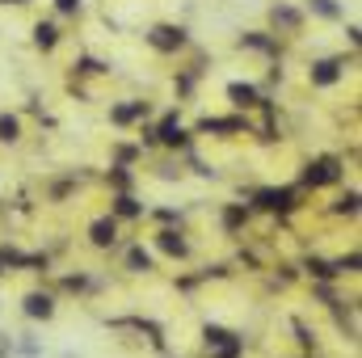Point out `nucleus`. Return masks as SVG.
Here are the masks:
<instances>
[{"instance_id": "nucleus-1", "label": "nucleus", "mask_w": 362, "mask_h": 358, "mask_svg": "<svg viewBox=\"0 0 362 358\" xmlns=\"http://www.w3.org/2000/svg\"><path fill=\"white\" fill-rule=\"evenodd\" d=\"M337 178H341V161H333V156H320V161L308 165V173H303L308 185H333Z\"/></svg>"}, {"instance_id": "nucleus-2", "label": "nucleus", "mask_w": 362, "mask_h": 358, "mask_svg": "<svg viewBox=\"0 0 362 358\" xmlns=\"http://www.w3.org/2000/svg\"><path fill=\"white\" fill-rule=\"evenodd\" d=\"M206 350H219V358H236L240 354V337H232L228 329H215V325H206Z\"/></svg>"}, {"instance_id": "nucleus-3", "label": "nucleus", "mask_w": 362, "mask_h": 358, "mask_svg": "<svg viewBox=\"0 0 362 358\" xmlns=\"http://www.w3.org/2000/svg\"><path fill=\"white\" fill-rule=\"evenodd\" d=\"M21 312H25L30 321H51V316H55V299H51L47 291H30V295L21 299Z\"/></svg>"}, {"instance_id": "nucleus-4", "label": "nucleus", "mask_w": 362, "mask_h": 358, "mask_svg": "<svg viewBox=\"0 0 362 358\" xmlns=\"http://www.w3.org/2000/svg\"><path fill=\"white\" fill-rule=\"evenodd\" d=\"M148 42H152L156 51H177V47H185V30H181V25H156V30L148 34Z\"/></svg>"}, {"instance_id": "nucleus-5", "label": "nucleus", "mask_w": 362, "mask_h": 358, "mask_svg": "<svg viewBox=\"0 0 362 358\" xmlns=\"http://www.w3.org/2000/svg\"><path fill=\"white\" fill-rule=\"evenodd\" d=\"M270 17H274V25H278V30H291V34L303 25V13H299V8H291V4H274Z\"/></svg>"}, {"instance_id": "nucleus-6", "label": "nucleus", "mask_w": 362, "mask_h": 358, "mask_svg": "<svg viewBox=\"0 0 362 358\" xmlns=\"http://www.w3.org/2000/svg\"><path fill=\"white\" fill-rule=\"evenodd\" d=\"M114 236H118V224H114V219H93L89 241L97 245V249H110V245H114Z\"/></svg>"}, {"instance_id": "nucleus-7", "label": "nucleus", "mask_w": 362, "mask_h": 358, "mask_svg": "<svg viewBox=\"0 0 362 358\" xmlns=\"http://www.w3.org/2000/svg\"><path fill=\"white\" fill-rule=\"evenodd\" d=\"M337 81H341V64H337V59L312 64V85H337Z\"/></svg>"}, {"instance_id": "nucleus-8", "label": "nucleus", "mask_w": 362, "mask_h": 358, "mask_svg": "<svg viewBox=\"0 0 362 358\" xmlns=\"http://www.w3.org/2000/svg\"><path fill=\"white\" fill-rule=\"evenodd\" d=\"M257 202H262V207H270V211H286V207L295 202V190H262V194H257Z\"/></svg>"}, {"instance_id": "nucleus-9", "label": "nucleus", "mask_w": 362, "mask_h": 358, "mask_svg": "<svg viewBox=\"0 0 362 358\" xmlns=\"http://www.w3.org/2000/svg\"><path fill=\"white\" fill-rule=\"evenodd\" d=\"M144 114H148V101H131V105H114L110 118H114L118 127H127V122H135V118H144Z\"/></svg>"}, {"instance_id": "nucleus-10", "label": "nucleus", "mask_w": 362, "mask_h": 358, "mask_svg": "<svg viewBox=\"0 0 362 358\" xmlns=\"http://www.w3.org/2000/svg\"><path fill=\"white\" fill-rule=\"evenodd\" d=\"M55 42H59V30H55L51 21H38V25H34V47H38V51H51Z\"/></svg>"}, {"instance_id": "nucleus-11", "label": "nucleus", "mask_w": 362, "mask_h": 358, "mask_svg": "<svg viewBox=\"0 0 362 358\" xmlns=\"http://www.w3.org/2000/svg\"><path fill=\"white\" fill-rule=\"evenodd\" d=\"M156 245H160L165 253H173V258H185V253H189V249H185V241H181V236L173 232V228H165V232L156 236Z\"/></svg>"}, {"instance_id": "nucleus-12", "label": "nucleus", "mask_w": 362, "mask_h": 358, "mask_svg": "<svg viewBox=\"0 0 362 358\" xmlns=\"http://www.w3.org/2000/svg\"><path fill=\"white\" fill-rule=\"evenodd\" d=\"M228 97H232L236 105H257V101H262L253 85H228Z\"/></svg>"}, {"instance_id": "nucleus-13", "label": "nucleus", "mask_w": 362, "mask_h": 358, "mask_svg": "<svg viewBox=\"0 0 362 358\" xmlns=\"http://www.w3.org/2000/svg\"><path fill=\"white\" fill-rule=\"evenodd\" d=\"M160 144H185V131H181L177 118H165V127H160V135H156Z\"/></svg>"}, {"instance_id": "nucleus-14", "label": "nucleus", "mask_w": 362, "mask_h": 358, "mask_svg": "<svg viewBox=\"0 0 362 358\" xmlns=\"http://www.w3.org/2000/svg\"><path fill=\"white\" fill-rule=\"evenodd\" d=\"M127 270H135V274H148V270H152V253H144V249L135 245V249L127 253Z\"/></svg>"}, {"instance_id": "nucleus-15", "label": "nucleus", "mask_w": 362, "mask_h": 358, "mask_svg": "<svg viewBox=\"0 0 362 358\" xmlns=\"http://www.w3.org/2000/svg\"><path fill=\"white\" fill-rule=\"evenodd\" d=\"M114 211H118V215H127V219H135V215H139L144 207H139V202H135L131 194H118V198H114Z\"/></svg>"}, {"instance_id": "nucleus-16", "label": "nucleus", "mask_w": 362, "mask_h": 358, "mask_svg": "<svg viewBox=\"0 0 362 358\" xmlns=\"http://www.w3.org/2000/svg\"><path fill=\"white\" fill-rule=\"evenodd\" d=\"M17 135H21V122H17L13 114H0V139H4V144H13Z\"/></svg>"}, {"instance_id": "nucleus-17", "label": "nucleus", "mask_w": 362, "mask_h": 358, "mask_svg": "<svg viewBox=\"0 0 362 358\" xmlns=\"http://www.w3.org/2000/svg\"><path fill=\"white\" fill-rule=\"evenodd\" d=\"M240 127H245L240 118H206L202 122V131H240Z\"/></svg>"}, {"instance_id": "nucleus-18", "label": "nucleus", "mask_w": 362, "mask_h": 358, "mask_svg": "<svg viewBox=\"0 0 362 358\" xmlns=\"http://www.w3.org/2000/svg\"><path fill=\"white\" fill-rule=\"evenodd\" d=\"M312 8H316L320 17H329V21H337V17H341V8H337L333 0H312Z\"/></svg>"}, {"instance_id": "nucleus-19", "label": "nucleus", "mask_w": 362, "mask_h": 358, "mask_svg": "<svg viewBox=\"0 0 362 358\" xmlns=\"http://www.w3.org/2000/svg\"><path fill=\"white\" fill-rule=\"evenodd\" d=\"M223 224H228V228H240V224H245V207H228V211H223Z\"/></svg>"}, {"instance_id": "nucleus-20", "label": "nucleus", "mask_w": 362, "mask_h": 358, "mask_svg": "<svg viewBox=\"0 0 362 358\" xmlns=\"http://www.w3.org/2000/svg\"><path fill=\"white\" fill-rule=\"evenodd\" d=\"M337 211H341V215H354V211H358V194L350 190V194H346V198L337 202Z\"/></svg>"}, {"instance_id": "nucleus-21", "label": "nucleus", "mask_w": 362, "mask_h": 358, "mask_svg": "<svg viewBox=\"0 0 362 358\" xmlns=\"http://www.w3.org/2000/svg\"><path fill=\"white\" fill-rule=\"evenodd\" d=\"M245 47H257V51H270L274 42L266 38V34H245Z\"/></svg>"}, {"instance_id": "nucleus-22", "label": "nucleus", "mask_w": 362, "mask_h": 358, "mask_svg": "<svg viewBox=\"0 0 362 358\" xmlns=\"http://www.w3.org/2000/svg\"><path fill=\"white\" fill-rule=\"evenodd\" d=\"M13 350H17V342H13V337H8V333L0 329V358H8Z\"/></svg>"}, {"instance_id": "nucleus-23", "label": "nucleus", "mask_w": 362, "mask_h": 358, "mask_svg": "<svg viewBox=\"0 0 362 358\" xmlns=\"http://www.w3.org/2000/svg\"><path fill=\"white\" fill-rule=\"evenodd\" d=\"M55 8H59V13H76V8H81V0H55Z\"/></svg>"}, {"instance_id": "nucleus-24", "label": "nucleus", "mask_w": 362, "mask_h": 358, "mask_svg": "<svg viewBox=\"0 0 362 358\" xmlns=\"http://www.w3.org/2000/svg\"><path fill=\"white\" fill-rule=\"evenodd\" d=\"M81 72H105V64H97V59H81Z\"/></svg>"}, {"instance_id": "nucleus-25", "label": "nucleus", "mask_w": 362, "mask_h": 358, "mask_svg": "<svg viewBox=\"0 0 362 358\" xmlns=\"http://www.w3.org/2000/svg\"><path fill=\"white\" fill-rule=\"evenodd\" d=\"M0 4H25V0H0Z\"/></svg>"}]
</instances>
